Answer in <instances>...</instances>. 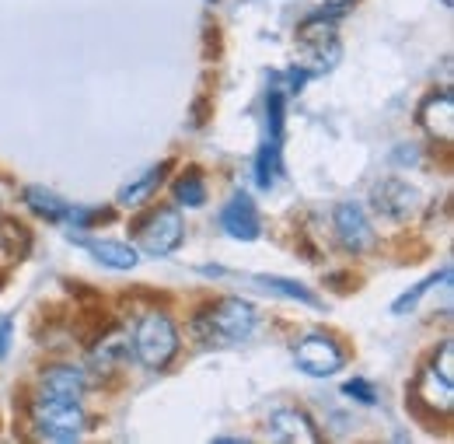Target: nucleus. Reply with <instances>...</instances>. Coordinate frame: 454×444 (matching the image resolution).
<instances>
[{"instance_id": "nucleus-14", "label": "nucleus", "mask_w": 454, "mask_h": 444, "mask_svg": "<svg viewBox=\"0 0 454 444\" xmlns=\"http://www.w3.org/2000/svg\"><path fill=\"white\" fill-rule=\"evenodd\" d=\"M266 294H277V297H286V301H297V305H308V308H322V297L301 283V280H290V277H277V274H259L252 277Z\"/></svg>"}, {"instance_id": "nucleus-3", "label": "nucleus", "mask_w": 454, "mask_h": 444, "mask_svg": "<svg viewBox=\"0 0 454 444\" xmlns=\"http://www.w3.org/2000/svg\"><path fill=\"white\" fill-rule=\"evenodd\" d=\"M178 346H182V336L178 326L168 312H147L129 339V350L133 357L147 368V371H165L171 361L178 357Z\"/></svg>"}, {"instance_id": "nucleus-27", "label": "nucleus", "mask_w": 454, "mask_h": 444, "mask_svg": "<svg viewBox=\"0 0 454 444\" xmlns=\"http://www.w3.org/2000/svg\"><path fill=\"white\" fill-rule=\"evenodd\" d=\"M207 4H217V0H207Z\"/></svg>"}, {"instance_id": "nucleus-15", "label": "nucleus", "mask_w": 454, "mask_h": 444, "mask_svg": "<svg viewBox=\"0 0 454 444\" xmlns=\"http://www.w3.org/2000/svg\"><path fill=\"white\" fill-rule=\"evenodd\" d=\"M21 200H25V207H28L35 218H43V221H50V224L67 221L70 203L59 200L57 193L46 189V186H25V189H21Z\"/></svg>"}, {"instance_id": "nucleus-6", "label": "nucleus", "mask_w": 454, "mask_h": 444, "mask_svg": "<svg viewBox=\"0 0 454 444\" xmlns=\"http://www.w3.org/2000/svg\"><path fill=\"white\" fill-rule=\"evenodd\" d=\"M333 231H336V242H340L349 256H364V252H371L374 242H378L367 210H364L360 203H353V200L336 203V210H333Z\"/></svg>"}, {"instance_id": "nucleus-7", "label": "nucleus", "mask_w": 454, "mask_h": 444, "mask_svg": "<svg viewBox=\"0 0 454 444\" xmlns=\"http://www.w3.org/2000/svg\"><path fill=\"white\" fill-rule=\"evenodd\" d=\"M266 431L273 441H284V444H315L322 441L315 420L297 409V406H277L270 416H266Z\"/></svg>"}, {"instance_id": "nucleus-9", "label": "nucleus", "mask_w": 454, "mask_h": 444, "mask_svg": "<svg viewBox=\"0 0 454 444\" xmlns=\"http://www.w3.org/2000/svg\"><path fill=\"white\" fill-rule=\"evenodd\" d=\"M221 227L234 242H255L262 234V214L248 193H234L221 210Z\"/></svg>"}, {"instance_id": "nucleus-16", "label": "nucleus", "mask_w": 454, "mask_h": 444, "mask_svg": "<svg viewBox=\"0 0 454 444\" xmlns=\"http://www.w3.org/2000/svg\"><path fill=\"white\" fill-rule=\"evenodd\" d=\"M255 186L259 189H277V182H280V175H284V162H280V140L277 137H266V144L259 147V155H255Z\"/></svg>"}, {"instance_id": "nucleus-4", "label": "nucleus", "mask_w": 454, "mask_h": 444, "mask_svg": "<svg viewBox=\"0 0 454 444\" xmlns=\"http://www.w3.org/2000/svg\"><path fill=\"white\" fill-rule=\"evenodd\" d=\"M137 242L147 256L165 259L185 242V218L178 214V207H154L144 214V221H137Z\"/></svg>"}, {"instance_id": "nucleus-18", "label": "nucleus", "mask_w": 454, "mask_h": 444, "mask_svg": "<svg viewBox=\"0 0 454 444\" xmlns=\"http://www.w3.org/2000/svg\"><path fill=\"white\" fill-rule=\"evenodd\" d=\"M0 249L11 259H25L32 252V231H28V224H21L18 218H4L0 221Z\"/></svg>"}, {"instance_id": "nucleus-26", "label": "nucleus", "mask_w": 454, "mask_h": 444, "mask_svg": "<svg viewBox=\"0 0 454 444\" xmlns=\"http://www.w3.org/2000/svg\"><path fill=\"white\" fill-rule=\"evenodd\" d=\"M441 4H444V7H451V4H454V0H441Z\"/></svg>"}, {"instance_id": "nucleus-8", "label": "nucleus", "mask_w": 454, "mask_h": 444, "mask_svg": "<svg viewBox=\"0 0 454 444\" xmlns=\"http://www.w3.org/2000/svg\"><path fill=\"white\" fill-rule=\"evenodd\" d=\"M371 200H374V210L392 218V221H409L416 214V207H419V193L405 178H381L374 186Z\"/></svg>"}, {"instance_id": "nucleus-12", "label": "nucleus", "mask_w": 454, "mask_h": 444, "mask_svg": "<svg viewBox=\"0 0 454 444\" xmlns=\"http://www.w3.org/2000/svg\"><path fill=\"white\" fill-rule=\"evenodd\" d=\"M39 385L46 392L67 395V399H84V392H88V371L84 368H74V364H50V368H43Z\"/></svg>"}, {"instance_id": "nucleus-13", "label": "nucleus", "mask_w": 454, "mask_h": 444, "mask_svg": "<svg viewBox=\"0 0 454 444\" xmlns=\"http://www.w3.org/2000/svg\"><path fill=\"white\" fill-rule=\"evenodd\" d=\"M171 168H175V162H161V165L147 168L140 178H133L129 186L119 189L115 203H119V207H144V203L161 189V182H165V175H168Z\"/></svg>"}, {"instance_id": "nucleus-2", "label": "nucleus", "mask_w": 454, "mask_h": 444, "mask_svg": "<svg viewBox=\"0 0 454 444\" xmlns=\"http://www.w3.org/2000/svg\"><path fill=\"white\" fill-rule=\"evenodd\" d=\"M28 420H32V431L35 438L43 441H57V444H70L84 434V406L81 399H67V395H57V392H39L28 406Z\"/></svg>"}, {"instance_id": "nucleus-20", "label": "nucleus", "mask_w": 454, "mask_h": 444, "mask_svg": "<svg viewBox=\"0 0 454 444\" xmlns=\"http://www.w3.org/2000/svg\"><path fill=\"white\" fill-rule=\"evenodd\" d=\"M115 218L113 207H81V203H70L67 210V224L74 231H91L95 224H109Z\"/></svg>"}, {"instance_id": "nucleus-24", "label": "nucleus", "mask_w": 454, "mask_h": 444, "mask_svg": "<svg viewBox=\"0 0 454 444\" xmlns=\"http://www.w3.org/2000/svg\"><path fill=\"white\" fill-rule=\"evenodd\" d=\"M11 339H14V319L4 315V319H0V361L11 353Z\"/></svg>"}, {"instance_id": "nucleus-10", "label": "nucleus", "mask_w": 454, "mask_h": 444, "mask_svg": "<svg viewBox=\"0 0 454 444\" xmlns=\"http://www.w3.org/2000/svg\"><path fill=\"white\" fill-rule=\"evenodd\" d=\"M416 119H419V126H423L437 144L451 147V140H454V99H451V91H430V95L423 99L419 112H416Z\"/></svg>"}, {"instance_id": "nucleus-21", "label": "nucleus", "mask_w": 454, "mask_h": 444, "mask_svg": "<svg viewBox=\"0 0 454 444\" xmlns=\"http://www.w3.org/2000/svg\"><path fill=\"white\" fill-rule=\"evenodd\" d=\"M284 115H286V91L284 88H270L266 91V133L270 137H284Z\"/></svg>"}, {"instance_id": "nucleus-11", "label": "nucleus", "mask_w": 454, "mask_h": 444, "mask_svg": "<svg viewBox=\"0 0 454 444\" xmlns=\"http://www.w3.org/2000/svg\"><path fill=\"white\" fill-rule=\"evenodd\" d=\"M70 242H77L81 249H88L102 266H109V270H133L137 263H140V256H137V249L133 245H126V242H113V238H81L77 231H70Z\"/></svg>"}, {"instance_id": "nucleus-22", "label": "nucleus", "mask_w": 454, "mask_h": 444, "mask_svg": "<svg viewBox=\"0 0 454 444\" xmlns=\"http://www.w3.org/2000/svg\"><path fill=\"white\" fill-rule=\"evenodd\" d=\"M342 395L356 399L360 406H374V402H378V389H374L367 378H353V382H346V385H342Z\"/></svg>"}, {"instance_id": "nucleus-25", "label": "nucleus", "mask_w": 454, "mask_h": 444, "mask_svg": "<svg viewBox=\"0 0 454 444\" xmlns=\"http://www.w3.org/2000/svg\"><path fill=\"white\" fill-rule=\"evenodd\" d=\"M349 4H356V0H325V7H322V14H329V18H336V14H342Z\"/></svg>"}, {"instance_id": "nucleus-23", "label": "nucleus", "mask_w": 454, "mask_h": 444, "mask_svg": "<svg viewBox=\"0 0 454 444\" xmlns=\"http://www.w3.org/2000/svg\"><path fill=\"white\" fill-rule=\"evenodd\" d=\"M444 382H451L454 378V346H451V339H444L441 346H437V353H434V364H430Z\"/></svg>"}, {"instance_id": "nucleus-5", "label": "nucleus", "mask_w": 454, "mask_h": 444, "mask_svg": "<svg viewBox=\"0 0 454 444\" xmlns=\"http://www.w3.org/2000/svg\"><path fill=\"white\" fill-rule=\"evenodd\" d=\"M346 350L336 336L329 333H308L294 343V364L308 378H333L336 371L346 368Z\"/></svg>"}, {"instance_id": "nucleus-1", "label": "nucleus", "mask_w": 454, "mask_h": 444, "mask_svg": "<svg viewBox=\"0 0 454 444\" xmlns=\"http://www.w3.org/2000/svg\"><path fill=\"white\" fill-rule=\"evenodd\" d=\"M259 326V308L245 297H217L192 319V333L207 346H238L248 343Z\"/></svg>"}, {"instance_id": "nucleus-17", "label": "nucleus", "mask_w": 454, "mask_h": 444, "mask_svg": "<svg viewBox=\"0 0 454 444\" xmlns=\"http://www.w3.org/2000/svg\"><path fill=\"white\" fill-rule=\"evenodd\" d=\"M171 196H175V203H178V207L200 210V207H207V178H203L196 168H189V171H182V175L175 178Z\"/></svg>"}, {"instance_id": "nucleus-19", "label": "nucleus", "mask_w": 454, "mask_h": 444, "mask_svg": "<svg viewBox=\"0 0 454 444\" xmlns=\"http://www.w3.org/2000/svg\"><path fill=\"white\" fill-rule=\"evenodd\" d=\"M444 280H451V266H444L441 274H430L427 280H419L412 290H405L402 297H395V301H392V315H409V312H416V305H419L437 283H444Z\"/></svg>"}]
</instances>
